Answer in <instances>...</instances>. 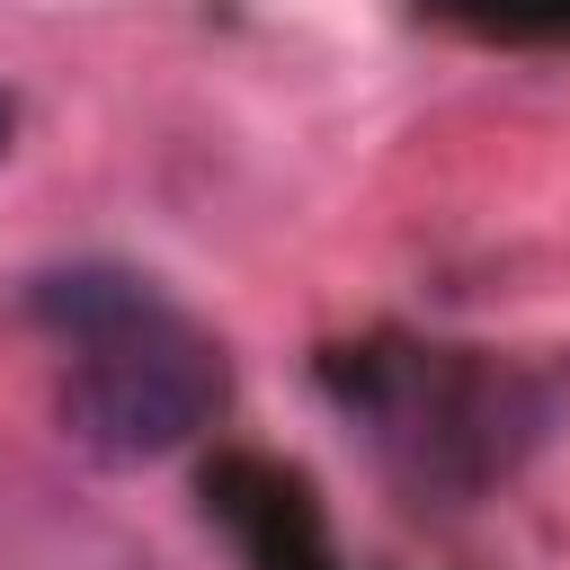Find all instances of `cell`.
Segmentation results:
<instances>
[{"label":"cell","instance_id":"6da1fadb","mask_svg":"<svg viewBox=\"0 0 570 570\" xmlns=\"http://www.w3.org/2000/svg\"><path fill=\"white\" fill-rule=\"evenodd\" d=\"M27 321L62 347V428L107 463L169 454L223 410L214 338L134 267H45L27 285Z\"/></svg>","mask_w":570,"mask_h":570},{"label":"cell","instance_id":"7a4b0ae2","mask_svg":"<svg viewBox=\"0 0 570 570\" xmlns=\"http://www.w3.org/2000/svg\"><path fill=\"white\" fill-rule=\"evenodd\" d=\"M9 134H18V107H9V89H0V151H9Z\"/></svg>","mask_w":570,"mask_h":570}]
</instances>
